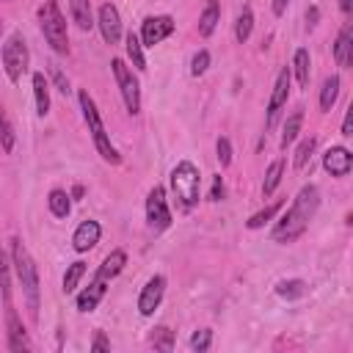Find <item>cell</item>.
<instances>
[{
    "mask_svg": "<svg viewBox=\"0 0 353 353\" xmlns=\"http://www.w3.org/2000/svg\"><path fill=\"white\" fill-rule=\"evenodd\" d=\"M83 276H85V262H80V259L72 262V265L66 268V273H63V292H74Z\"/></svg>",
    "mask_w": 353,
    "mask_h": 353,
    "instance_id": "1f68e13d",
    "label": "cell"
},
{
    "mask_svg": "<svg viewBox=\"0 0 353 353\" xmlns=\"http://www.w3.org/2000/svg\"><path fill=\"white\" fill-rule=\"evenodd\" d=\"M0 290L6 303H11V259L6 251H0Z\"/></svg>",
    "mask_w": 353,
    "mask_h": 353,
    "instance_id": "e575fe53",
    "label": "cell"
},
{
    "mask_svg": "<svg viewBox=\"0 0 353 353\" xmlns=\"http://www.w3.org/2000/svg\"><path fill=\"white\" fill-rule=\"evenodd\" d=\"M276 295L279 298H287V301H295V298L306 295V281H301V279H284V281L276 284Z\"/></svg>",
    "mask_w": 353,
    "mask_h": 353,
    "instance_id": "f1b7e54d",
    "label": "cell"
},
{
    "mask_svg": "<svg viewBox=\"0 0 353 353\" xmlns=\"http://www.w3.org/2000/svg\"><path fill=\"white\" fill-rule=\"evenodd\" d=\"M163 292H165V276H152V279L143 284L141 295H138V312H141L143 317H152L154 309H157L160 301H163Z\"/></svg>",
    "mask_w": 353,
    "mask_h": 353,
    "instance_id": "7c38bea8",
    "label": "cell"
},
{
    "mask_svg": "<svg viewBox=\"0 0 353 353\" xmlns=\"http://www.w3.org/2000/svg\"><path fill=\"white\" fill-rule=\"evenodd\" d=\"M314 149H317V138H303L301 143H298V149H295V168L301 171V168H306L309 165V160H312V154H314Z\"/></svg>",
    "mask_w": 353,
    "mask_h": 353,
    "instance_id": "f546056e",
    "label": "cell"
},
{
    "mask_svg": "<svg viewBox=\"0 0 353 353\" xmlns=\"http://www.w3.org/2000/svg\"><path fill=\"white\" fill-rule=\"evenodd\" d=\"M171 188L179 201V210H193L199 204V188H201V174L190 160H182L171 168Z\"/></svg>",
    "mask_w": 353,
    "mask_h": 353,
    "instance_id": "5b68a950",
    "label": "cell"
},
{
    "mask_svg": "<svg viewBox=\"0 0 353 353\" xmlns=\"http://www.w3.org/2000/svg\"><path fill=\"white\" fill-rule=\"evenodd\" d=\"M6 331H8V350L11 353H25L30 350V339H28V331L17 314V309L11 303H6Z\"/></svg>",
    "mask_w": 353,
    "mask_h": 353,
    "instance_id": "8fae6325",
    "label": "cell"
},
{
    "mask_svg": "<svg viewBox=\"0 0 353 353\" xmlns=\"http://www.w3.org/2000/svg\"><path fill=\"white\" fill-rule=\"evenodd\" d=\"M223 193H226V188H223V179H221V176H212V188H210V201H221V199H223Z\"/></svg>",
    "mask_w": 353,
    "mask_h": 353,
    "instance_id": "ab89813d",
    "label": "cell"
},
{
    "mask_svg": "<svg viewBox=\"0 0 353 353\" xmlns=\"http://www.w3.org/2000/svg\"><path fill=\"white\" fill-rule=\"evenodd\" d=\"M207 66H210V52L207 50H199L196 55H193V61H190V74H204L207 72Z\"/></svg>",
    "mask_w": 353,
    "mask_h": 353,
    "instance_id": "74e56055",
    "label": "cell"
},
{
    "mask_svg": "<svg viewBox=\"0 0 353 353\" xmlns=\"http://www.w3.org/2000/svg\"><path fill=\"white\" fill-rule=\"evenodd\" d=\"M215 152H218V163H221V168H226V165H232V143H229V138H218V143H215Z\"/></svg>",
    "mask_w": 353,
    "mask_h": 353,
    "instance_id": "8d00e7d4",
    "label": "cell"
},
{
    "mask_svg": "<svg viewBox=\"0 0 353 353\" xmlns=\"http://www.w3.org/2000/svg\"><path fill=\"white\" fill-rule=\"evenodd\" d=\"M69 14L80 30H91L97 25L94 14H91V0H69Z\"/></svg>",
    "mask_w": 353,
    "mask_h": 353,
    "instance_id": "44dd1931",
    "label": "cell"
},
{
    "mask_svg": "<svg viewBox=\"0 0 353 353\" xmlns=\"http://www.w3.org/2000/svg\"><path fill=\"white\" fill-rule=\"evenodd\" d=\"M77 99H80V110H83V119H85V124H88V132H91V141H94L97 152L102 154L105 163L119 165V163H121V154H119V149L110 143V135H108L105 121H102V116H99V110H97V102L91 99V94H88L85 88L77 94Z\"/></svg>",
    "mask_w": 353,
    "mask_h": 353,
    "instance_id": "3957f363",
    "label": "cell"
},
{
    "mask_svg": "<svg viewBox=\"0 0 353 353\" xmlns=\"http://www.w3.org/2000/svg\"><path fill=\"white\" fill-rule=\"evenodd\" d=\"M97 25H99V33H102V39L108 44H119L121 41V17H119V8L113 3H102L99 6Z\"/></svg>",
    "mask_w": 353,
    "mask_h": 353,
    "instance_id": "30bf717a",
    "label": "cell"
},
{
    "mask_svg": "<svg viewBox=\"0 0 353 353\" xmlns=\"http://www.w3.org/2000/svg\"><path fill=\"white\" fill-rule=\"evenodd\" d=\"M287 99H290V69H281L276 83H273V94L268 99V127L276 124V119H279L281 108L287 105Z\"/></svg>",
    "mask_w": 353,
    "mask_h": 353,
    "instance_id": "4fadbf2b",
    "label": "cell"
},
{
    "mask_svg": "<svg viewBox=\"0 0 353 353\" xmlns=\"http://www.w3.org/2000/svg\"><path fill=\"white\" fill-rule=\"evenodd\" d=\"M174 28H176V22L168 17V14H157V17H146L143 19V25H141V44L143 47H154V44H160L163 39H168L171 33H174Z\"/></svg>",
    "mask_w": 353,
    "mask_h": 353,
    "instance_id": "9c48e42d",
    "label": "cell"
},
{
    "mask_svg": "<svg viewBox=\"0 0 353 353\" xmlns=\"http://www.w3.org/2000/svg\"><path fill=\"white\" fill-rule=\"evenodd\" d=\"M124 265H127V254H124L121 248H113V251L102 259V265L97 268L94 279H99V281H108V284H110V279H116V276L124 270Z\"/></svg>",
    "mask_w": 353,
    "mask_h": 353,
    "instance_id": "e0dca14e",
    "label": "cell"
},
{
    "mask_svg": "<svg viewBox=\"0 0 353 353\" xmlns=\"http://www.w3.org/2000/svg\"><path fill=\"white\" fill-rule=\"evenodd\" d=\"M39 25H41V33H44L47 44L52 47V52L66 55L69 52V33H66V19L58 8V0H44L39 6Z\"/></svg>",
    "mask_w": 353,
    "mask_h": 353,
    "instance_id": "277c9868",
    "label": "cell"
},
{
    "mask_svg": "<svg viewBox=\"0 0 353 353\" xmlns=\"http://www.w3.org/2000/svg\"><path fill=\"white\" fill-rule=\"evenodd\" d=\"M281 176H284V157H279V160H273V163L268 165V171H265V182H262V193L270 196V193L279 188Z\"/></svg>",
    "mask_w": 353,
    "mask_h": 353,
    "instance_id": "4316f807",
    "label": "cell"
},
{
    "mask_svg": "<svg viewBox=\"0 0 353 353\" xmlns=\"http://www.w3.org/2000/svg\"><path fill=\"white\" fill-rule=\"evenodd\" d=\"M336 97H339V74H328L323 80V88H320V110L328 113L334 108Z\"/></svg>",
    "mask_w": 353,
    "mask_h": 353,
    "instance_id": "d4e9b609",
    "label": "cell"
},
{
    "mask_svg": "<svg viewBox=\"0 0 353 353\" xmlns=\"http://www.w3.org/2000/svg\"><path fill=\"white\" fill-rule=\"evenodd\" d=\"M110 69H113V77H116V85L121 91V99H124L127 113L130 116H138L141 113V85H138V77L132 74V69L121 58H113L110 61Z\"/></svg>",
    "mask_w": 353,
    "mask_h": 353,
    "instance_id": "52a82bcc",
    "label": "cell"
},
{
    "mask_svg": "<svg viewBox=\"0 0 353 353\" xmlns=\"http://www.w3.org/2000/svg\"><path fill=\"white\" fill-rule=\"evenodd\" d=\"M210 345H212V331H210V328H201V331H196V334L190 336V347H193L196 353L210 350Z\"/></svg>",
    "mask_w": 353,
    "mask_h": 353,
    "instance_id": "d590c367",
    "label": "cell"
},
{
    "mask_svg": "<svg viewBox=\"0 0 353 353\" xmlns=\"http://www.w3.org/2000/svg\"><path fill=\"white\" fill-rule=\"evenodd\" d=\"M342 135L347 138V135H353V108L345 113V119H342Z\"/></svg>",
    "mask_w": 353,
    "mask_h": 353,
    "instance_id": "b9f144b4",
    "label": "cell"
},
{
    "mask_svg": "<svg viewBox=\"0 0 353 353\" xmlns=\"http://www.w3.org/2000/svg\"><path fill=\"white\" fill-rule=\"evenodd\" d=\"M91 350H97V353H99V350H110V339H108L102 331H97V334H94V342H91Z\"/></svg>",
    "mask_w": 353,
    "mask_h": 353,
    "instance_id": "60d3db41",
    "label": "cell"
},
{
    "mask_svg": "<svg viewBox=\"0 0 353 353\" xmlns=\"http://www.w3.org/2000/svg\"><path fill=\"white\" fill-rule=\"evenodd\" d=\"M152 347L154 350H163V353L174 350V331L165 328V325H157L154 334H152Z\"/></svg>",
    "mask_w": 353,
    "mask_h": 353,
    "instance_id": "836d02e7",
    "label": "cell"
},
{
    "mask_svg": "<svg viewBox=\"0 0 353 353\" xmlns=\"http://www.w3.org/2000/svg\"><path fill=\"white\" fill-rule=\"evenodd\" d=\"M292 72H295V80L301 88L309 85V77H312V58H309V50L306 47H298L295 55H292Z\"/></svg>",
    "mask_w": 353,
    "mask_h": 353,
    "instance_id": "7402d4cb",
    "label": "cell"
},
{
    "mask_svg": "<svg viewBox=\"0 0 353 353\" xmlns=\"http://www.w3.org/2000/svg\"><path fill=\"white\" fill-rule=\"evenodd\" d=\"M287 6H290V0H270V8H273L276 17H281L287 11Z\"/></svg>",
    "mask_w": 353,
    "mask_h": 353,
    "instance_id": "7bdbcfd3",
    "label": "cell"
},
{
    "mask_svg": "<svg viewBox=\"0 0 353 353\" xmlns=\"http://www.w3.org/2000/svg\"><path fill=\"white\" fill-rule=\"evenodd\" d=\"M334 58L342 69H347L353 63V25L345 22L336 33V41H334Z\"/></svg>",
    "mask_w": 353,
    "mask_h": 353,
    "instance_id": "2e32d148",
    "label": "cell"
},
{
    "mask_svg": "<svg viewBox=\"0 0 353 353\" xmlns=\"http://www.w3.org/2000/svg\"><path fill=\"white\" fill-rule=\"evenodd\" d=\"M47 72L52 74V80H55L58 91H61V94H69V80L63 77V72L58 69V63H52V61H50V63H47Z\"/></svg>",
    "mask_w": 353,
    "mask_h": 353,
    "instance_id": "f35d334b",
    "label": "cell"
},
{
    "mask_svg": "<svg viewBox=\"0 0 353 353\" xmlns=\"http://www.w3.org/2000/svg\"><path fill=\"white\" fill-rule=\"evenodd\" d=\"M323 168L331 176H347L353 168V154L345 146H328L323 154Z\"/></svg>",
    "mask_w": 353,
    "mask_h": 353,
    "instance_id": "5bb4252c",
    "label": "cell"
},
{
    "mask_svg": "<svg viewBox=\"0 0 353 353\" xmlns=\"http://www.w3.org/2000/svg\"><path fill=\"white\" fill-rule=\"evenodd\" d=\"M11 268L22 284V295H25L30 320L36 323L39 320V268L19 237H11Z\"/></svg>",
    "mask_w": 353,
    "mask_h": 353,
    "instance_id": "7a4b0ae2",
    "label": "cell"
},
{
    "mask_svg": "<svg viewBox=\"0 0 353 353\" xmlns=\"http://www.w3.org/2000/svg\"><path fill=\"white\" fill-rule=\"evenodd\" d=\"M317 207H320L317 185H303L298 190V196L292 199V204L287 207V212L276 221V226L270 232V240L273 243H295L309 229V221L314 218Z\"/></svg>",
    "mask_w": 353,
    "mask_h": 353,
    "instance_id": "6da1fadb",
    "label": "cell"
},
{
    "mask_svg": "<svg viewBox=\"0 0 353 353\" xmlns=\"http://www.w3.org/2000/svg\"><path fill=\"white\" fill-rule=\"evenodd\" d=\"M281 204H284V201L279 199V201H273V204L262 207L259 212H254V215H251V218L245 221V226H248V229H262V226H265V223H268V221H270V218H273V215H276V212L281 210Z\"/></svg>",
    "mask_w": 353,
    "mask_h": 353,
    "instance_id": "4dcf8cb0",
    "label": "cell"
},
{
    "mask_svg": "<svg viewBox=\"0 0 353 353\" xmlns=\"http://www.w3.org/2000/svg\"><path fill=\"white\" fill-rule=\"evenodd\" d=\"M69 199H72V196H69L66 190L52 188L50 196H47V207H50V212H52L55 218H66V215L72 212V201H69Z\"/></svg>",
    "mask_w": 353,
    "mask_h": 353,
    "instance_id": "cb8c5ba5",
    "label": "cell"
},
{
    "mask_svg": "<svg viewBox=\"0 0 353 353\" xmlns=\"http://www.w3.org/2000/svg\"><path fill=\"white\" fill-rule=\"evenodd\" d=\"M99 234H102V226L97 223V221H80L77 223V229H74V234H72V245H74V251L77 254H85V251H91L97 243H99Z\"/></svg>",
    "mask_w": 353,
    "mask_h": 353,
    "instance_id": "9a60e30c",
    "label": "cell"
},
{
    "mask_svg": "<svg viewBox=\"0 0 353 353\" xmlns=\"http://www.w3.org/2000/svg\"><path fill=\"white\" fill-rule=\"evenodd\" d=\"M105 290H108V281L91 279V284L77 295V312H94L99 306V301L105 298Z\"/></svg>",
    "mask_w": 353,
    "mask_h": 353,
    "instance_id": "ac0fdd59",
    "label": "cell"
},
{
    "mask_svg": "<svg viewBox=\"0 0 353 353\" xmlns=\"http://www.w3.org/2000/svg\"><path fill=\"white\" fill-rule=\"evenodd\" d=\"M124 50H127V58L132 61V66L138 69V72H143L146 69V55H143V44H141V39H138V33H127L124 36Z\"/></svg>",
    "mask_w": 353,
    "mask_h": 353,
    "instance_id": "603a6c76",
    "label": "cell"
},
{
    "mask_svg": "<svg viewBox=\"0 0 353 353\" xmlns=\"http://www.w3.org/2000/svg\"><path fill=\"white\" fill-rule=\"evenodd\" d=\"M83 193H85V188H83V185H74V190H72V199H80Z\"/></svg>",
    "mask_w": 353,
    "mask_h": 353,
    "instance_id": "bcb514c9",
    "label": "cell"
},
{
    "mask_svg": "<svg viewBox=\"0 0 353 353\" xmlns=\"http://www.w3.org/2000/svg\"><path fill=\"white\" fill-rule=\"evenodd\" d=\"M28 63H30V52H28V44H25L22 33H11L3 44V69H6L8 80L19 83L22 74L28 72Z\"/></svg>",
    "mask_w": 353,
    "mask_h": 353,
    "instance_id": "8992f818",
    "label": "cell"
},
{
    "mask_svg": "<svg viewBox=\"0 0 353 353\" xmlns=\"http://www.w3.org/2000/svg\"><path fill=\"white\" fill-rule=\"evenodd\" d=\"M33 99H36V113L47 116L50 113V83L44 72H33Z\"/></svg>",
    "mask_w": 353,
    "mask_h": 353,
    "instance_id": "ffe728a7",
    "label": "cell"
},
{
    "mask_svg": "<svg viewBox=\"0 0 353 353\" xmlns=\"http://www.w3.org/2000/svg\"><path fill=\"white\" fill-rule=\"evenodd\" d=\"M218 22H221V0H207L204 11L199 17V36H204V39L212 36Z\"/></svg>",
    "mask_w": 353,
    "mask_h": 353,
    "instance_id": "d6986e66",
    "label": "cell"
},
{
    "mask_svg": "<svg viewBox=\"0 0 353 353\" xmlns=\"http://www.w3.org/2000/svg\"><path fill=\"white\" fill-rule=\"evenodd\" d=\"M251 30H254V11L245 6V8L237 14V22H234V39H237V44L248 41Z\"/></svg>",
    "mask_w": 353,
    "mask_h": 353,
    "instance_id": "83f0119b",
    "label": "cell"
},
{
    "mask_svg": "<svg viewBox=\"0 0 353 353\" xmlns=\"http://www.w3.org/2000/svg\"><path fill=\"white\" fill-rule=\"evenodd\" d=\"M339 11L342 14H350L353 11V0H339Z\"/></svg>",
    "mask_w": 353,
    "mask_h": 353,
    "instance_id": "f6af8a7d",
    "label": "cell"
},
{
    "mask_svg": "<svg viewBox=\"0 0 353 353\" xmlns=\"http://www.w3.org/2000/svg\"><path fill=\"white\" fill-rule=\"evenodd\" d=\"M317 17H320V11H317V6H312V8L306 11V22H309V25H314V22H317Z\"/></svg>",
    "mask_w": 353,
    "mask_h": 353,
    "instance_id": "ee69618b",
    "label": "cell"
},
{
    "mask_svg": "<svg viewBox=\"0 0 353 353\" xmlns=\"http://www.w3.org/2000/svg\"><path fill=\"white\" fill-rule=\"evenodd\" d=\"M301 127H303V113L295 110V113L284 121V130H281V149H287L290 143H295V138L301 135Z\"/></svg>",
    "mask_w": 353,
    "mask_h": 353,
    "instance_id": "484cf974",
    "label": "cell"
},
{
    "mask_svg": "<svg viewBox=\"0 0 353 353\" xmlns=\"http://www.w3.org/2000/svg\"><path fill=\"white\" fill-rule=\"evenodd\" d=\"M146 221L154 232H163L171 226V210H168V201H165V190L160 185H154L146 196Z\"/></svg>",
    "mask_w": 353,
    "mask_h": 353,
    "instance_id": "ba28073f",
    "label": "cell"
},
{
    "mask_svg": "<svg viewBox=\"0 0 353 353\" xmlns=\"http://www.w3.org/2000/svg\"><path fill=\"white\" fill-rule=\"evenodd\" d=\"M14 143H17V132H14L8 116L0 105V146H3V152H14Z\"/></svg>",
    "mask_w": 353,
    "mask_h": 353,
    "instance_id": "d6a6232c",
    "label": "cell"
}]
</instances>
